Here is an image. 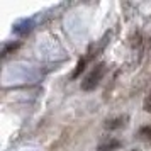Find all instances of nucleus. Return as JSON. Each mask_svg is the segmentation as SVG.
I'll use <instances>...</instances> for the list:
<instances>
[{"instance_id": "obj_1", "label": "nucleus", "mask_w": 151, "mask_h": 151, "mask_svg": "<svg viewBox=\"0 0 151 151\" xmlns=\"http://www.w3.org/2000/svg\"><path fill=\"white\" fill-rule=\"evenodd\" d=\"M104 73H105V63H99L95 68H93V70L88 73V76H87V78L82 82V90H85V92L93 90L97 85L100 83Z\"/></svg>"}, {"instance_id": "obj_2", "label": "nucleus", "mask_w": 151, "mask_h": 151, "mask_svg": "<svg viewBox=\"0 0 151 151\" xmlns=\"http://www.w3.org/2000/svg\"><path fill=\"white\" fill-rule=\"evenodd\" d=\"M119 146H121V143H119L117 139H109L107 143L100 144L97 151H116V150H119Z\"/></svg>"}, {"instance_id": "obj_3", "label": "nucleus", "mask_w": 151, "mask_h": 151, "mask_svg": "<svg viewBox=\"0 0 151 151\" xmlns=\"http://www.w3.org/2000/svg\"><path fill=\"white\" fill-rule=\"evenodd\" d=\"M124 121H126V117H116V119H112V121H107L105 127H107V129H117V127H122Z\"/></svg>"}, {"instance_id": "obj_4", "label": "nucleus", "mask_w": 151, "mask_h": 151, "mask_svg": "<svg viewBox=\"0 0 151 151\" xmlns=\"http://www.w3.org/2000/svg\"><path fill=\"white\" fill-rule=\"evenodd\" d=\"M139 137L144 141H151V126H143L139 129Z\"/></svg>"}, {"instance_id": "obj_5", "label": "nucleus", "mask_w": 151, "mask_h": 151, "mask_svg": "<svg viewBox=\"0 0 151 151\" xmlns=\"http://www.w3.org/2000/svg\"><path fill=\"white\" fill-rule=\"evenodd\" d=\"M83 66H85V60H80L78 65H76V70L73 71V75H71V78H76V76L80 75V73L83 71Z\"/></svg>"}, {"instance_id": "obj_6", "label": "nucleus", "mask_w": 151, "mask_h": 151, "mask_svg": "<svg viewBox=\"0 0 151 151\" xmlns=\"http://www.w3.org/2000/svg\"><path fill=\"white\" fill-rule=\"evenodd\" d=\"M144 110L146 112H151V90H150V95L144 99Z\"/></svg>"}, {"instance_id": "obj_7", "label": "nucleus", "mask_w": 151, "mask_h": 151, "mask_svg": "<svg viewBox=\"0 0 151 151\" xmlns=\"http://www.w3.org/2000/svg\"><path fill=\"white\" fill-rule=\"evenodd\" d=\"M132 151H136V150H132Z\"/></svg>"}]
</instances>
